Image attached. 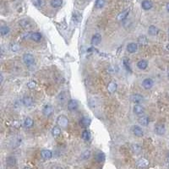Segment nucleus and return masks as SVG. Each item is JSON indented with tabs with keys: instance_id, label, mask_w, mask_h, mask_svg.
I'll return each instance as SVG.
<instances>
[{
	"instance_id": "9b49d317",
	"label": "nucleus",
	"mask_w": 169,
	"mask_h": 169,
	"mask_svg": "<svg viewBox=\"0 0 169 169\" xmlns=\"http://www.w3.org/2000/svg\"><path fill=\"white\" fill-rule=\"evenodd\" d=\"M133 109H134V113H135L136 115H138V116H142V115H144V113H145V108H144V107H142V106L140 105V104L135 105Z\"/></svg>"
},
{
	"instance_id": "2f4dec72",
	"label": "nucleus",
	"mask_w": 169,
	"mask_h": 169,
	"mask_svg": "<svg viewBox=\"0 0 169 169\" xmlns=\"http://www.w3.org/2000/svg\"><path fill=\"white\" fill-rule=\"evenodd\" d=\"M80 125L81 126H83V127H88L90 125V123H91V119L88 117H84V118L81 119V120H80Z\"/></svg>"
},
{
	"instance_id": "bb28decb",
	"label": "nucleus",
	"mask_w": 169,
	"mask_h": 169,
	"mask_svg": "<svg viewBox=\"0 0 169 169\" xmlns=\"http://www.w3.org/2000/svg\"><path fill=\"white\" fill-rule=\"evenodd\" d=\"M50 4L52 8L54 9H58L60 8L63 4V0H51Z\"/></svg>"
},
{
	"instance_id": "cd10ccee",
	"label": "nucleus",
	"mask_w": 169,
	"mask_h": 169,
	"mask_svg": "<svg viewBox=\"0 0 169 169\" xmlns=\"http://www.w3.org/2000/svg\"><path fill=\"white\" fill-rule=\"evenodd\" d=\"M52 135L53 137H58L61 135V129L59 126H54L52 129Z\"/></svg>"
},
{
	"instance_id": "393cba45",
	"label": "nucleus",
	"mask_w": 169,
	"mask_h": 169,
	"mask_svg": "<svg viewBox=\"0 0 169 169\" xmlns=\"http://www.w3.org/2000/svg\"><path fill=\"white\" fill-rule=\"evenodd\" d=\"M91 151L90 150H85L81 153L80 159L83 161H85V160H88L91 157Z\"/></svg>"
},
{
	"instance_id": "37998d69",
	"label": "nucleus",
	"mask_w": 169,
	"mask_h": 169,
	"mask_svg": "<svg viewBox=\"0 0 169 169\" xmlns=\"http://www.w3.org/2000/svg\"><path fill=\"white\" fill-rule=\"evenodd\" d=\"M167 9H168V11L169 12V3L167 5Z\"/></svg>"
},
{
	"instance_id": "1a4fd4ad",
	"label": "nucleus",
	"mask_w": 169,
	"mask_h": 169,
	"mask_svg": "<svg viewBox=\"0 0 169 169\" xmlns=\"http://www.w3.org/2000/svg\"><path fill=\"white\" fill-rule=\"evenodd\" d=\"M67 107H68V109L70 111V112H74L75 110H77L78 107H79V104H78V101L76 100H74L71 99L68 101V104H67Z\"/></svg>"
},
{
	"instance_id": "7ed1b4c3",
	"label": "nucleus",
	"mask_w": 169,
	"mask_h": 169,
	"mask_svg": "<svg viewBox=\"0 0 169 169\" xmlns=\"http://www.w3.org/2000/svg\"><path fill=\"white\" fill-rule=\"evenodd\" d=\"M57 123H58V126L65 129L69 125V119L64 115H59L57 119Z\"/></svg>"
},
{
	"instance_id": "9d476101",
	"label": "nucleus",
	"mask_w": 169,
	"mask_h": 169,
	"mask_svg": "<svg viewBox=\"0 0 169 169\" xmlns=\"http://www.w3.org/2000/svg\"><path fill=\"white\" fill-rule=\"evenodd\" d=\"M21 101H22V104L24 105L25 107H27L33 106V105H34V103H35V101H34L33 98H32V97H29V96H25V97H23Z\"/></svg>"
},
{
	"instance_id": "20e7f679",
	"label": "nucleus",
	"mask_w": 169,
	"mask_h": 169,
	"mask_svg": "<svg viewBox=\"0 0 169 169\" xmlns=\"http://www.w3.org/2000/svg\"><path fill=\"white\" fill-rule=\"evenodd\" d=\"M69 98H70V94H69L68 91H61V92L58 95V97H57L58 101L60 104L66 103V102L68 101Z\"/></svg>"
},
{
	"instance_id": "6e6552de",
	"label": "nucleus",
	"mask_w": 169,
	"mask_h": 169,
	"mask_svg": "<svg viewBox=\"0 0 169 169\" xmlns=\"http://www.w3.org/2000/svg\"><path fill=\"white\" fill-rule=\"evenodd\" d=\"M130 100H131L132 102L135 103V105H136V104L141 103V102L143 101V100H144V97H143L142 95L136 93V94H133V95L130 97Z\"/></svg>"
},
{
	"instance_id": "09e8293b",
	"label": "nucleus",
	"mask_w": 169,
	"mask_h": 169,
	"mask_svg": "<svg viewBox=\"0 0 169 169\" xmlns=\"http://www.w3.org/2000/svg\"><path fill=\"white\" fill-rule=\"evenodd\" d=\"M168 78H169V73H168Z\"/></svg>"
},
{
	"instance_id": "c756f323",
	"label": "nucleus",
	"mask_w": 169,
	"mask_h": 169,
	"mask_svg": "<svg viewBox=\"0 0 169 169\" xmlns=\"http://www.w3.org/2000/svg\"><path fill=\"white\" fill-rule=\"evenodd\" d=\"M9 49H10L12 52H16L20 51V49H21V45H20L19 43H17V42H12V43H10V45H9Z\"/></svg>"
},
{
	"instance_id": "f8f14e48",
	"label": "nucleus",
	"mask_w": 169,
	"mask_h": 169,
	"mask_svg": "<svg viewBox=\"0 0 169 169\" xmlns=\"http://www.w3.org/2000/svg\"><path fill=\"white\" fill-rule=\"evenodd\" d=\"M153 85H154V81L150 78H145V80L142 81V85L146 90H150V88H152Z\"/></svg>"
},
{
	"instance_id": "e433bc0d",
	"label": "nucleus",
	"mask_w": 169,
	"mask_h": 169,
	"mask_svg": "<svg viewBox=\"0 0 169 169\" xmlns=\"http://www.w3.org/2000/svg\"><path fill=\"white\" fill-rule=\"evenodd\" d=\"M105 3H106L105 0H97L96 3H95V6H96L97 9H102L105 6Z\"/></svg>"
},
{
	"instance_id": "473e14b6",
	"label": "nucleus",
	"mask_w": 169,
	"mask_h": 169,
	"mask_svg": "<svg viewBox=\"0 0 169 169\" xmlns=\"http://www.w3.org/2000/svg\"><path fill=\"white\" fill-rule=\"evenodd\" d=\"M95 158H96L97 162H100V163L101 162H103L104 160H105V155H104L103 152H98L97 155H96Z\"/></svg>"
},
{
	"instance_id": "a878e982",
	"label": "nucleus",
	"mask_w": 169,
	"mask_h": 169,
	"mask_svg": "<svg viewBox=\"0 0 169 169\" xmlns=\"http://www.w3.org/2000/svg\"><path fill=\"white\" fill-rule=\"evenodd\" d=\"M9 31H10V29L7 25H2L1 28H0V34H1L2 36H7L9 33Z\"/></svg>"
},
{
	"instance_id": "7c9ffc66",
	"label": "nucleus",
	"mask_w": 169,
	"mask_h": 169,
	"mask_svg": "<svg viewBox=\"0 0 169 169\" xmlns=\"http://www.w3.org/2000/svg\"><path fill=\"white\" fill-rule=\"evenodd\" d=\"M33 124H34V122L32 120V119H30V118H29V117H27L24 121V126L26 128V129H30V128H31L32 126H33Z\"/></svg>"
},
{
	"instance_id": "6ab92c4d",
	"label": "nucleus",
	"mask_w": 169,
	"mask_h": 169,
	"mask_svg": "<svg viewBox=\"0 0 169 169\" xmlns=\"http://www.w3.org/2000/svg\"><path fill=\"white\" fill-rule=\"evenodd\" d=\"M141 7L143 9L145 10H149L150 9H152L153 7V3L150 0H144L142 3H141Z\"/></svg>"
},
{
	"instance_id": "aec40b11",
	"label": "nucleus",
	"mask_w": 169,
	"mask_h": 169,
	"mask_svg": "<svg viewBox=\"0 0 169 169\" xmlns=\"http://www.w3.org/2000/svg\"><path fill=\"white\" fill-rule=\"evenodd\" d=\"M117 88H118V85L115 81H111L107 85V91L110 93H114L117 91Z\"/></svg>"
},
{
	"instance_id": "49530a36",
	"label": "nucleus",
	"mask_w": 169,
	"mask_h": 169,
	"mask_svg": "<svg viewBox=\"0 0 169 169\" xmlns=\"http://www.w3.org/2000/svg\"><path fill=\"white\" fill-rule=\"evenodd\" d=\"M168 162H169V153H168Z\"/></svg>"
},
{
	"instance_id": "8fccbe9b",
	"label": "nucleus",
	"mask_w": 169,
	"mask_h": 169,
	"mask_svg": "<svg viewBox=\"0 0 169 169\" xmlns=\"http://www.w3.org/2000/svg\"><path fill=\"white\" fill-rule=\"evenodd\" d=\"M168 34H169V29H168Z\"/></svg>"
},
{
	"instance_id": "4be33fe9",
	"label": "nucleus",
	"mask_w": 169,
	"mask_h": 169,
	"mask_svg": "<svg viewBox=\"0 0 169 169\" xmlns=\"http://www.w3.org/2000/svg\"><path fill=\"white\" fill-rule=\"evenodd\" d=\"M159 32V30L156 26L155 25H150L149 28H148V34L150 36H156Z\"/></svg>"
},
{
	"instance_id": "5701e85b",
	"label": "nucleus",
	"mask_w": 169,
	"mask_h": 169,
	"mask_svg": "<svg viewBox=\"0 0 169 169\" xmlns=\"http://www.w3.org/2000/svg\"><path fill=\"white\" fill-rule=\"evenodd\" d=\"M42 37V36L39 32H31V34H30V39L34 42H40Z\"/></svg>"
},
{
	"instance_id": "b1692460",
	"label": "nucleus",
	"mask_w": 169,
	"mask_h": 169,
	"mask_svg": "<svg viewBox=\"0 0 169 169\" xmlns=\"http://www.w3.org/2000/svg\"><path fill=\"white\" fill-rule=\"evenodd\" d=\"M137 67L141 70H145L147 69L148 67V62L145 60V59H142V60H140L138 63H137Z\"/></svg>"
},
{
	"instance_id": "f257e3e1",
	"label": "nucleus",
	"mask_w": 169,
	"mask_h": 169,
	"mask_svg": "<svg viewBox=\"0 0 169 169\" xmlns=\"http://www.w3.org/2000/svg\"><path fill=\"white\" fill-rule=\"evenodd\" d=\"M19 24H20V25H21L23 29L26 30H30L31 29L34 28V24H33V22H32L31 21L28 20V19H22V20H21L20 22H19Z\"/></svg>"
},
{
	"instance_id": "39448f33",
	"label": "nucleus",
	"mask_w": 169,
	"mask_h": 169,
	"mask_svg": "<svg viewBox=\"0 0 169 169\" xmlns=\"http://www.w3.org/2000/svg\"><path fill=\"white\" fill-rule=\"evenodd\" d=\"M166 132V127L164 123H157L155 126V133L158 135H163Z\"/></svg>"
},
{
	"instance_id": "58836bf2",
	"label": "nucleus",
	"mask_w": 169,
	"mask_h": 169,
	"mask_svg": "<svg viewBox=\"0 0 169 169\" xmlns=\"http://www.w3.org/2000/svg\"><path fill=\"white\" fill-rule=\"evenodd\" d=\"M123 65L124 67L126 68V70L129 72H131V68H130V65H129V61L126 58L123 59Z\"/></svg>"
},
{
	"instance_id": "dca6fc26",
	"label": "nucleus",
	"mask_w": 169,
	"mask_h": 169,
	"mask_svg": "<svg viewBox=\"0 0 169 169\" xmlns=\"http://www.w3.org/2000/svg\"><path fill=\"white\" fill-rule=\"evenodd\" d=\"M101 41V35L100 33H96L93 35V36L91 37V44L94 46H97L98 44H100Z\"/></svg>"
},
{
	"instance_id": "c9c22d12",
	"label": "nucleus",
	"mask_w": 169,
	"mask_h": 169,
	"mask_svg": "<svg viewBox=\"0 0 169 169\" xmlns=\"http://www.w3.org/2000/svg\"><path fill=\"white\" fill-rule=\"evenodd\" d=\"M132 150H133V151H134L135 153L138 154V153H140L141 150V146L140 144L135 143V144H134V145H132Z\"/></svg>"
},
{
	"instance_id": "0eeeda50",
	"label": "nucleus",
	"mask_w": 169,
	"mask_h": 169,
	"mask_svg": "<svg viewBox=\"0 0 169 169\" xmlns=\"http://www.w3.org/2000/svg\"><path fill=\"white\" fill-rule=\"evenodd\" d=\"M16 163H17V161H16V158L13 156H9L6 158V165L8 168H15L16 166Z\"/></svg>"
},
{
	"instance_id": "a211bd4d",
	"label": "nucleus",
	"mask_w": 169,
	"mask_h": 169,
	"mask_svg": "<svg viewBox=\"0 0 169 169\" xmlns=\"http://www.w3.org/2000/svg\"><path fill=\"white\" fill-rule=\"evenodd\" d=\"M129 9H125V10L122 11L120 14H119V15L117 17L118 21H123L126 20L128 15H129Z\"/></svg>"
},
{
	"instance_id": "c85d7f7f",
	"label": "nucleus",
	"mask_w": 169,
	"mask_h": 169,
	"mask_svg": "<svg viewBox=\"0 0 169 169\" xmlns=\"http://www.w3.org/2000/svg\"><path fill=\"white\" fill-rule=\"evenodd\" d=\"M138 43L140 45H141V46H146L148 44V39H147V37L145 36H144V35L139 36V38H138Z\"/></svg>"
},
{
	"instance_id": "a18cd8bd",
	"label": "nucleus",
	"mask_w": 169,
	"mask_h": 169,
	"mask_svg": "<svg viewBox=\"0 0 169 169\" xmlns=\"http://www.w3.org/2000/svg\"><path fill=\"white\" fill-rule=\"evenodd\" d=\"M167 49H168V51H169V44H168V46H167Z\"/></svg>"
},
{
	"instance_id": "ea45409f",
	"label": "nucleus",
	"mask_w": 169,
	"mask_h": 169,
	"mask_svg": "<svg viewBox=\"0 0 169 169\" xmlns=\"http://www.w3.org/2000/svg\"><path fill=\"white\" fill-rule=\"evenodd\" d=\"M36 83L35 80H30V81L27 83V86H28V88H30V89H34V88L36 87Z\"/></svg>"
},
{
	"instance_id": "ddd939ff",
	"label": "nucleus",
	"mask_w": 169,
	"mask_h": 169,
	"mask_svg": "<svg viewBox=\"0 0 169 169\" xmlns=\"http://www.w3.org/2000/svg\"><path fill=\"white\" fill-rule=\"evenodd\" d=\"M136 166L139 168H145L149 166V161L145 158H141L136 162Z\"/></svg>"
},
{
	"instance_id": "de8ad7c7",
	"label": "nucleus",
	"mask_w": 169,
	"mask_h": 169,
	"mask_svg": "<svg viewBox=\"0 0 169 169\" xmlns=\"http://www.w3.org/2000/svg\"><path fill=\"white\" fill-rule=\"evenodd\" d=\"M87 1H91V0H87Z\"/></svg>"
},
{
	"instance_id": "c03bdc74",
	"label": "nucleus",
	"mask_w": 169,
	"mask_h": 169,
	"mask_svg": "<svg viewBox=\"0 0 169 169\" xmlns=\"http://www.w3.org/2000/svg\"><path fill=\"white\" fill-rule=\"evenodd\" d=\"M23 169H30V168H28V167H25V168H24Z\"/></svg>"
},
{
	"instance_id": "412c9836",
	"label": "nucleus",
	"mask_w": 169,
	"mask_h": 169,
	"mask_svg": "<svg viewBox=\"0 0 169 169\" xmlns=\"http://www.w3.org/2000/svg\"><path fill=\"white\" fill-rule=\"evenodd\" d=\"M149 122H150L149 118H148L147 116H145V115L140 116V118L138 119V123H139L141 125H142V126H145V127L148 125Z\"/></svg>"
},
{
	"instance_id": "f704fd0d",
	"label": "nucleus",
	"mask_w": 169,
	"mask_h": 169,
	"mask_svg": "<svg viewBox=\"0 0 169 169\" xmlns=\"http://www.w3.org/2000/svg\"><path fill=\"white\" fill-rule=\"evenodd\" d=\"M81 19H82V16H81V15L79 12H77V11L74 12V14H73V20H74V21L79 23L81 21Z\"/></svg>"
},
{
	"instance_id": "72a5a7b5",
	"label": "nucleus",
	"mask_w": 169,
	"mask_h": 169,
	"mask_svg": "<svg viewBox=\"0 0 169 169\" xmlns=\"http://www.w3.org/2000/svg\"><path fill=\"white\" fill-rule=\"evenodd\" d=\"M32 3L38 8L43 7L45 5V1L44 0H32Z\"/></svg>"
},
{
	"instance_id": "4468645a",
	"label": "nucleus",
	"mask_w": 169,
	"mask_h": 169,
	"mask_svg": "<svg viewBox=\"0 0 169 169\" xmlns=\"http://www.w3.org/2000/svg\"><path fill=\"white\" fill-rule=\"evenodd\" d=\"M53 113V108L51 105H45L44 107L42 108V113L45 117H50Z\"/></svg>"
},
{
	"instance_id": "2eb2a0df",
	"label": "nucleus",
	"mask_w": 169,
	"mask_h": 169,
	"mask_svg": "<svg viewBox=\"0 0 169 169\" xmlns=\"http://www.w3.org/2000/svg\"><path fill=\"white\" fill-rule=\"evenodd\" d=\"M41 156L43 159L45 160H49L52 157V150H48V149H44L41 151Z\"/></svg>"
},
{
	"instance_id": "4c0bfd02",
	"label": "nucleus",
	"mask_w": 169,
	"mask_h": 169,
	"mask_svg": "<svg viewBox=\"0 0 169 169\" xmlns=\"http://www.w3.org/2000/svg\"><path fill=\"white\" fill-rule=\"evenodd\" d=\"M90 137H91V135L89 133V131L87 130H85L82 132V139L85 140V141H89L90 140Z\"/></svg>"
},
{
	"instance_id": "a19ab883",
	"label": "nucleus",
	"mask_w": 169,
	"mask_h": 169,
	"mask_svg": "<svg viewBox=\"0 0 169 169\" xmlns=\"http://www.w3.org/2000/svg\"><path fill=\"white\" fill-rule=\"evenodd\" d=\"M51 169H64L63 168H61V167H55V168H52Z\"/></svg>"
},
{
	"instance_id": "79ce46f5",
	"label": "nucleus",
	"mask_w": 169,
	"mask_h": 169,
	"mask_svg": "<svg viewBox=\"0 0 169 169\" xmlns=\"http://www.w3.org/2000/svg\"><path fill=\"white\" fill-rule=\"evenodd\" d=\"M3 75L1 74V83H3Z\"/></svg>"
},
{
	"instance_id": "423d86ee",
	"label": "nucleus",
	"mask_w": 169,
	"mask_h": 169,
	"mask_svg": "<svg viewBox=\"0 0 169 169\" xmlns=\"http://www.w3.org/2000/svg\"><path fill=\"white\" fill-rule=\"evenodd\" d=\"M132 132L137 137H142L144 135V131L142 128L139 125H134L132 127Z\"/></svg>"
},
{
	"instance_id": "f3484780",
	"label": "nucleus",
	"mask_w": 169,
	"mask_h": 169,
	"mask_svg": "<svg viewBox=\"0 0 169 169\" xmlns=\"http://www.w3.org/2000/svg\"><path fill=\"white\" fill-rule=\"evenodd\" d=\"M137 50H138V44L137 43L131 42V43L128 44V46H127V51L129 53H135V52H137Z\"/></svg>"
},
{
	"instance_id": "f03ea898",
	"label": "nucleus",
	"mask_w": 169,
	"mask_h": 169,
	"mask_svg": "<svg viewBox=\"0 0 169 169\" xmlns=\"http://www.w3.org/2000/svg\"><path fill=\"white\" fill-rule=\"evenodd\" d=\"M23 62L26 66H31L35 63V58L31 53H25L23 55Z\"/></svg>"
}]
</instances>
